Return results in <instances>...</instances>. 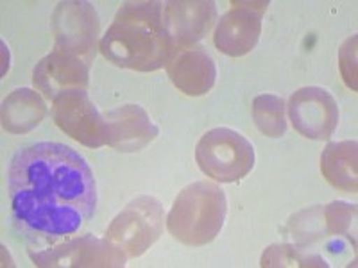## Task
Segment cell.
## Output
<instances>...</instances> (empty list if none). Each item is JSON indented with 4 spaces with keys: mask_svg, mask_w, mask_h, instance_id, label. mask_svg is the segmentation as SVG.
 Wrapping results in <instances>:
<instances>
[{
    "mask_svg": "<svg viewBox=\"0 0 358 268\" xmlns=\"http://www.w3.org/2000/svg\"><path fill=\"white\" fill-rule=\"evenodd\" d=\"M8 177L15 225L36 245L66 240L94 216V172L69 145L38 142L24 147L13 156Z\"/></svg>",
    "mask_w": 358,
    "mask_h": 268,
    "instance_id": "1",
    "label": "cell"
},
{
    "mask_svg": "<svg viewBox=\"0 0 358 268\" xmlns=\"http://www.w3.org/2000/svg\"><path fill=\"white\" fill-rule=\"evenodd\" d=\"M101 50L111 63L124 68L142 72L162 68L176 52L163 22V4H124L102 38Z\"/></svg>",
    "mask_w": 358,
    "mask_h": 268,
    "instance_id": "2",
    "label": "cell"
},
{
    "mask_svg": "<svg viewBox=\"0 0 358 268\" xmlns=\"http://www.w3.org/2000/svg\"><path fill=\"white\" fill-rule=\"evenodd\" d=\"M226 211L224 191L217 184L201 181L187 186L176 197L167 216V229L181 244L201 247L219 234Z\"/></svg>",
    "mask_w": 358,
    "mask_h": 268,
    "instance_id": "3",
    "label": "cell"
},
{
    "mask_svg": "<svg viewBox=\"0 0 358 268\" xmlns=\"http://www.w3.org/2000/svg\"><path fill=\"white\" fill-rule=\"evenodd\" d=\"M201 170L219 183H235L255 167V147L245 136L228 127L203 134L196 149Z\"/></svg>",
    "mask_w": 358,
    "mask_h": 268,
    "instance_id": "4",
    "label": "cell"
},
{
    "mask_svg": "<svg viewBox=\"0 0 358 268\" xmlns=\"http://www.w3.org/2000/svg\"><path fill=\"white\" fill-rule=\"evenodd\" d=\"M163 206L155 197H138L127 204L110 223L106 241L127 258L142 256L163 231Z\"/></svg>",
    "mask_w": 358,
    "mask_h": 268,
    "instance_id": "5",
    "label": "cell"
},
{
    "mask_svg": "<svg viewBox=\"0 0 358 268\" xmlns=\"http://www.w3.org/2000/svg\"><path fill=\"white\" fill-rule=\"evenodd\" d=\"M54 122L70 138L86 147L108 145L106 120L101 117L94 102L83 88L69 89L54 98Z\"/></svg>",
    "mask_w": 358,
    "mask_h": 268,
    "instance_id": "6",
    "label": "cell"
},
{
    "mask_svg": "<svg viewBox=\"0 0 358 268\" xmlns=\"http://www.w3.org/2000/svg\"><path fill=\"white\" fill-rule=\"evenodd\" d=\"M289 117L294 129L305 138L328 140L337 129L338 104L324 88L308 86L290 97Z\"/></svg>",
    "mask_w": 358,
    "mask_h": 268,
    "instance_id": "7",
    "label": "cell"
},
{
    "mask_svg": "<svg viewBox=\"0 0 358 268\" xmlns=\"http://www.w3.org/2000/svg\"><path fill=\"white\" fill-rule=\"evenodd\" d=\"M57 47L88 61L99 34V20L88 2H63L54 15Z\"/></svg>",
    "mask_w": 358,
    "mask_h": 268,
    "instance_id": "8",
    "label": "cell"
},
{
    "mask_svg": "<svg viewBox=\"0 0 358 268\" xmlns=\"http://www.w3.org/2000/svg\"><path fill=\"white\" fill-rule=\"evenodd\" d=\"M31 258L40 267H120L126 258L120 256L106 240L83 236L56 247L40 248Z\"/></svg>",
    "mask_w": 358,
    "mask_h": 268,
    "instance_id": "9",
    "label": "cell"
},
{
    "mask_svg": "<svg viewBox=\"0 0 358 268\" xmlns=\"http://www.w3.org/2000/svg\"><path fill=\"white\" fill-rule=\"evenodd\" d=\"M267 2H238L233 4L215 31L217 49L229 56H244L255 49L262 29V15Z\"/></svg>",
    "mask_w": 358,
    "mask_h": 268,
    "instance_id": "10",
    "label": "cell"
},
{
    "mask_svg": "<svg viewBox=\"0 0 358 268\" xmlns=\"http://www.w3.org/2000/svg\"><path fill=\"white\" fill-rule=\"evenodd\" d=\"M217 17L213 2H169L163 6V22L174 43L176 52L179 47H188L212 29Z\"/></svg>",
    "mask_w": 358,
    "mask_h": 268,
    "instance_id": "11",
    "label": "cell"
},
{
    "mask_svg": "<svg viewBox=\"0 0 358 268\" xmlns=\"http://www.w3.org/2000/svg\"><path fill=\"white\" fill-rule=\"evenodd\" d=\"M88 61L56 47L52 54L41 59L34 68V84L47 97L56 98L63 91L85 88L88 82Z\"/></svg>",
    "mask_w": 358,
    "mask_h": 268,
    "instance_id": "12",
    "label": "cell"
},
{
    "mask_svg": "<svg viewBox=\"0 0 358 268\" xmlns=\"http://www.w3.org/2000/svg\"><path fill=\"white\" fill-rule=\"evenodd\" d=\"M108 129V145L117 151H140L158 134V127L151 122L147 111L134 104H126L104 114Z\"/></svg>",
    "mask_w": 358,
    "mask_h": 268,
    "instance_id": "13",
    "label": "cell"
},
{
    "mask_svg": "<svg viewBox=\"0 0 358 268\" xmlns=\"http://www.w3.org/2000/svg\"><path fill=\"white\" fill-rule=\"evenodd\" d=\"M169 75L181 91L187 95H203L215 82V63L199 47H187L174 52L167 63Z\"/></svg>",
    "mask_w": 358,
    "mask_h": 268,
    "instance_id": "14",
    "label": "cell"
},
{
    "mask_svg": "<svg viewBox=\"0 0 358 268\" xmlns=\"http://www.w3.org/2000/svg\"><path fill=\"white\" fill-rule=\"evenodd\" d=\"M326 181L342 191H357V142H335L321 156Z\"/></svg>",
    "mask_w": 358,
    "mask_h": 268,
    "instance_id": "15",
    "label": "cell"
},
{
    "mask_svg": "<svg viewBox=\"0 0 358 268\" xmlns=\"http://www.w3.org/2000/svg\"><path fill=\"white\" fill-rule=\"evenodd\" d=\"M47 107L40 95L33 89H17L4 100L2 124L13 134L31 131L43 120Z\"/></svg>",
    "mask_w": 358,
    "mask_h": 268,
    "instance_id": "16",
    "label": "cell"
},
{
    "mask_svg": "<svg viewBox=\"0 0 358 268\" xmlns=\"http://www.w3.org/2000/svg\"><path fill=\"white\" fill-rule=\"evenodd\" d=\"M252 118L258 129L271 138L283 136L287 131L285 102L274 95H260L252 102Z\"/></svg>",
    "mask_w": 358,
    "mask_h": 268,
    "instance_id": "17",
    "label": "cell"
},
{
    "mask_svg": "<svg viewBox=\"0 0 358 268\" xmlns=\"http://www.w3.org/2000/svg\"><path fill=\"white\" fill-rule=\"evenodd\" d=\"M292 265H299V267H322L324 260L317 256H306L303 254L301 248L289 247V245H274L268 248L262 258V267H292Z\"/></svg>",
    "mask_w": 358,
    "mask_h": 268,
    "instance_id": "18",
    "label": "cell"
},
{
    "mask_svg": "<svg viewBox=\"0 0 358 268\" xmlns=\"http://www.w3.org/2000/svg\"><path fill=\"white\" fill-rule=\"evenodd\" d=\"M338 61H341V70L346 84L351 89H357V36L350 38L342 45Z\"/></svg>",
    "mask_w": 358,
    "mask_h": 268,
    "instance_id": "19",
    "label": "cell"
}]
</instances>
